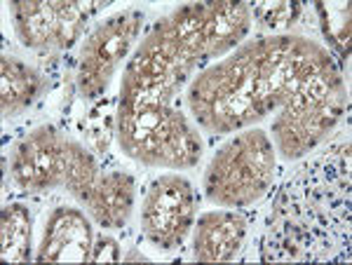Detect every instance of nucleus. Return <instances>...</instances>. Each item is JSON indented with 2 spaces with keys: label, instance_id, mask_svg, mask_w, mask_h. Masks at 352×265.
Here are the masks:
<instances>
[{
  "label": "nucleus",
  "instance_id": "obj_14",
  "mask_svg": "<svg viewBox=\"0 0 352 265\" xmlns=\"http://www.w3.org/2000/svg\"><path fill=\"white\" fill-rule=\"evenodd\" d=\"M317 12L322 16V28L324 36L333 45H338L340 52L348 54V41H350V8L345 5H317Z\"/></svg>",
  "mask_w": 352,
  "mask_h": 265
},
{
  "label": "nucleus",
  "instance_id": "obj_8",
  "mask_svg": "<svg viewBox=\"0 0 352 265\" xmlns=\"http://www.w3.org/2000/svg\"><path fill=\"white\" fill-rule=\"evenodd\" d=\"M249 221L237 211H207L192 233V258L200 263H226L240 253Z\"/></svg>",
  "mask_w": 352,
  "mask_h": 265
},
{
  "label": "nucleus",
  "instance_id": "obj_11",
  "mask_svg": "<svg viewBox=\"0 0 352 265\" xmlns=\"http://www.w3.org/2000/svg\"><path fill=\"white\" fill-rule=\"evenodd\" d=\"M64 165H66V190L80 202L82 207L89 205L96 185H99L104 169L99 167L94 153H89L82 143L66 139L64 148Z\"/></svg>",
  "mask_w": 352,
  "mask_h": 265
},
{
  "label": "nucleus",
  "instance_id": "obj_16",
  "mask_svg": "<svg viewBox=\"0 0 352 265\" xmlns=\"http://www.w3.org/2000/svg\"><path fill=\"white\" fill-rule=\"evenodd\" d=\"M118 261H122L120 242L109 238V235H94L89 263H118Z\"/></svg>",
  "mask_w": 352,
  "mask_h": 265
},
{
  "label": "nucleus",
  "instance_id": "obj_6",
  "mask_svg": "<svg viewBox=\"0 0 352 265\" xmlns=\"http://www.w3.org/2000/svg\"><path fill=\"white\" fill-rule=\"evenodd\" d=\"M66 137L54 125H41L16 141L10 157L12 181L26 193H47L66 183Z\"/></svg>",
  "mask_w": 352,
  "mask_h": 265
},
{
  "label": "nucleus",
  "instance_id": "obj_10",
  "mask_svg": "<svg viewBox=\"0 0 352 265\" xmlns=\"http://www.w3.org/2000/svg\"><path fill=\"white\" fill-rule=\"evenodd\" d=\"M0 99L3 117H16L31 108L45 92V76L33 66L19 61L16 56H3L0 64Z\"/></svg>",
  "mask_w": 352,
  "mask_h": 265
},
{
  "label": "nucleus",
  "instance_id": "obj_9",
  "mask_svg": "<svg viewBox=\"0 0 352 265\" xmlns=\"http://www.w3.org/2000/svg\"><path fill=\"white\" fill-rule=\"evenodd\" d=\"M134 209V176L122 169L104 172L87 211L101 228H122Z\"/></svg>",
  "mask_w": 352,
  "mask_h": 265
},
{
  "label": "nucleus",
  "instance_id": "obj_7",
  "mask_svg": "<svg viewBox=\"0 0 352 265\" xmlns=\"http://www.w3.org/2000/svg\"><path fill=\"white\" fill-rule=\"evenodd\" d=\"M94 230L76 207H56L45 221L38 263H87L92 258Z\"/></svg>",
  "mask_w": 352,
  "mask_h": 265
},
{
  "label": "nucleus",
  "instance_id": "obj_12",
  "mask_svg": "<svg viewBox=\"0 0 352 265\" xmlns=\"http://www.w3.org/2000/svg\"><path fill=\"white\" fill-rule=\"evenodd\" d=\"M0 258L8 263L31 261V209L24 202H10L3 207Z\"/></svg>",
  "mask_w": 352,
  "mask_h": 265
},
{
  "label": "nucleus",
  "instance_id": "obj_2",
  "mask_svg": "<svg viewBox=\"0 0 352 265\" xmlns=\"http://www.w3.org/2000/svg\"><path fill=\"white\" fill-rule=\"evenodd\" d=\"M275 146L263 129H247L221 146L204 174V195L223 209H242L270 190Z\"/></svg>",
  "mask_w": 352,
  "mask_h": 265
},
{
  "label": "nucleus",
  "instance_id": "obj_1",
  "mask_svg": "<svg viewBox=\"0 0 352 265\" xmlns=\"http://www.w3.org/2000/svg\"><path fill=\"white\" fill-rule=\"evenodd\" d=\"M336 69L315 41L265 36L192 80L188 108L214 134H230L282 111L320 76Z\"/></svg>",
  "mask_w": 352,
  "mask_h": 265
},
{
  "label": "nucleus",
  "instance_id": "obj_3",
  "mask_svg": "<svg viewBox=\"0 0 352 265\" xmlns=\"http://www.w3.org/2000/svg\"><path fill=\"white\" fill-rule=\"evenodd\" d=\"M197 211L192 183L179 174H162L148 185L141 207V228L157 251H174L190 233Z\"/></svg>",
  "mask_w": 352,
  "mask_h": 265
},
{
  "label": "nucleus",
  "instance_id": "obj_5",
  "mask_svg": "<svg viewBox=\"0 0 352 265\" xmlns=\"http://www.w3.org/2000/svg\"><path fill=\"white\" fill-rule=\"evenodd\" d=\"M104 3H12L10 12L14 31L24 47L31 49H68L80 38L85 21Z\"/></svg>",
  "mask_w": 352,
  "mask_h": 265
},
{
  "label": "nucleus",
  "instance_id": "obj_13",
  "mask_svg": "<svg viewBox=\"0 0 352 265\" xmlns=\"http://www.w3.org/2000/svg\"><path fill=\"white\" fill-rule=\"evenodd\" d=\"M118 129V101L104 99L92 106L87 120H85V132H87V143L94 155L104 157L113 143V134Z\"/></svg>",
  "mask_w": 352,
  "mask_h": 265
},
{
  "label": "nucleus",
  "instance_id": "obj_15",
  "mask_svg": "<svg viewBox=\"0 0 352 265\" xmlns=\"http://www.w3.org/2000/svg\"><path fill=\"white\" fill-rule=\"evenodd\" d=\"M298 12H300V8L294 3H263V5H254L252 8V14H256V19L268 28L289 26Z\"/></svg>",
  "mask_w": 352,
  "mask_h": 265
},
{
  "label": "nucleus",
  "instance_id": "obj_4",
  "mask_svg": "<svg viewBox=\"0 0 352 265\" xmlns=\"http://www.w3.org/2000/svg\"><path fill=\"white\" fill-rule=\"evenodd\" d=\"M144 14L127 10L106 19L87 41L82 43L78 56V89L87 99L104 94L116 76L118 66L127 56L134 38L139 36Z\"/></svg>",
  "mask_w": 352,
  "mask_h": 265
},
{
  "label": "nucleus",
  "instance_id": "obj_17",
  "mask_svg": "<svg viewBox=\"0 0 352 265\" xmlns=\"http://www.w3.org/2000/svg\"><path fill=\"white\" fill-rule=\"evenodd\" d=\"M122 261L132 263V261H148V258H146L141 251H132V253H127V256H122Z\"/></svg>",
  "mask_w": 352,
  "mask_h": 265
}]
</instances>
